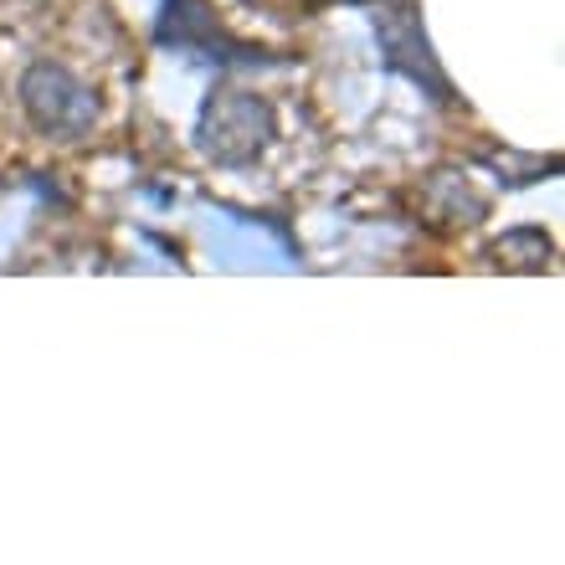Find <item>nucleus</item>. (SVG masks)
Wrapping results in <instances>:
<instances>
[{
  "mask_svg": "<svg viewBox=\"0 0 565 565\" xmlns=\"http://www.w3.org/2000/svg\"><path fill=\"white\" fill-rule=\"evenodd\" d=\"M26 108L36 114L42 129H67V135L93 119V98L62 67H36L26 77Z\"/></svg>",
  "mask_w": 565,
  "mask_h": 565,
  "instance_id": "obj_1",
  "label": "nucleus"
}]
</instances>
